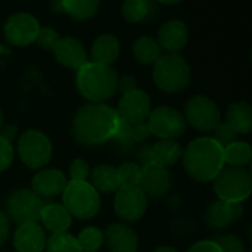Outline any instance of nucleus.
Listing matches in <instances>:
<instances>
[{
    "label": "nucleus",
    "instance_id": "f8f14e48",
    "mask_svg": "<svg viewBox=\"0 0 252 252\" xmlns=\"http://www.w3.org/2000/svg\"><path fill=\"white\" fill-rule=\"evenodd\" d=\"M40 24L35 16L27 12H18L7 18L3 27L4 38L18 47L28 46L35 41Z\"/></svg>",
    "mask_w": 252,
    "mask_h": 252
},
{
    "label": "nucleus",
    "instance_id": "c9c22d12",
    "mask_svg": "<svg viewBox=\"0 0 252 252\" xmlns=\"http://www.w3.org/2000/svg\"><path fill=\"white\" fill-rule=\"evenodd\" d=\"M90 176V167L87 161L77 158L69 165V177L71 182H87V177Z\"/></svg>",
    "mask_w": 252,
    "mask_h": 252
},
{
    "label": "nucleus",
    "instance_id": "79ce46f5",
    "mask_svg": "<svg viewBox=\"0 0 252 252\" xmlns=\"http://www.w3.org/2000/svg\"><path fill=\"white\" fill-rule=\"evenodd\" d=\"M10 233V224H9V219L7 216L0 211V247L4 245V242L7 241Z\"/></svg>",
    "mask_w": 252,
    "mask_h": 252
},
{
    "label": "nucleus",
    "instance_id": "412c9836",
    "mask_svg": "<svg viewBox=\"0 0 252 252\" xmlns=\"http://www.w3.org/2000/svg\"><path fill=\"white\" fill-rule=\"evenodd\" d=\"M120 41L114 34H102L92 44V62L105 66H112V63L120 56Z\"/></svg>",
    "mask_w": 252,
    "mask_h": 252
},
{
    "label": "nucleus",
    "instance_id": "b1692460",
    "mask_svg": "<svg viewBox=\"0 0 252 252\" xmlns=\"http://www.w3.org/2000/svg\"><path fill=\"white\" fill-rule=\"evenodd\" d=\"M90 185L97 193H117L120 189L117 168L109 164L97 165L90 174Z\"/></svg>",
    "mask_w": 252,
    "mask_h": 252
},
{
    "label": "nucleus",
    "instance_id": "e433bc0d",
    "mask_svg": "<svg viewBox=\"0 0 252 252\" xmlns=\"http://www.w3.org/2000/svg\"><path fill=\"white\" fill-rule=\"evenodd\" d=\"M13 158H15V151L12 143L0 136V173L10 168V165L13 164Z\"/></svg>",
    "mask_w": 252,
    "mask_h": 252
},
{
    "label": "nucleus",
    "instance_id": "f257e3e1",
    "mask_svg": "<svg viewBox=\"0 0 252 252\" xmlns=\"http://www.w3.org/2000/svg\"><path fill=\"white\" fill-rule=\"evenodd\" d=\"M118 124L115 108L106 103H86L72 117L71 134L83 146H99L114 139Z\"/></svg>",
    "mask_w": 252,
    "mask_h": 252
},
{
    "label": "nucleus",
    "instance_id": "9d476101",
    "mask_svg": "<svg viewBox=\"0 0 252 252\" xmlns=\"http://www.w3.org/2000/svg\"><path fill=\"white\" fill-rule=\"evenodd\" d=\"M44 202L31 189L22 188L15 190L6 201V216L18 224L37 223L40 220Z\"/></svg>",
    "mask_w": 252,
    "mask_h": 252
},
{
    "label": "nucleus",
    "instance_id": "20e7f679",
    "mask_svg": "<svg viewBox=\"0 0 252 252\" xmlns=\"http://www.w3.org/2000/svg\"><path fill=\"white\" fill-rule=\"evenodd\" d=\"M152 78L159 90L165 93H179L190 83V65L182 55L165 53L155 62Z\"/></svg>",
    "mask_w": 252,
    "mask_h": 252
},
{
    "label": "nucleus",
    "instance_id": "6e6552de",
    "mask_svg": "<svg viewBox=\"0 0 252 252\" xmlns=\"http://www.w3.org/2000/svg\"><path fill=\"white\" fill-rule=\"evenodd\" d=\"M183 117L186 124L202 133H213L221 123V112L217 103L204 94L193 96L186 102Z\"/></svg>",
    "mask_w": 252,
    "mask_h": 252
},
{
    "label": "nucleus",
    "instance_id": "473e14b6",
    "mask_svg": "<svg viewBox=\"0 0 252 252\" xmlns=\"http://www.w3.org/2000/svg\"><path fill=\"white\" fill-rule=\"evenodd\" d=\"M221 252H245L244 242L239 236L229 233V235H223V236H217L214 239H211Z\"/></svg>",
    "mask_w": 252,
    "mask_h": 252
},
{
    "label": "nucleus",
    "instance_id": "2f4dec72",
    "mask_svg": "<svg viewBox=\"0 0 252 252\" xmlns=\"http://www.w3.org/2000/svg\"><path fill=\"white\" fill-rule=\"evenodd\" d=\"M142 167L136 162H123L117 168L120 189L121 188H139Z\"/></svg>",
    "mask_w": 252,
    "mask_h": 252
},
{
    "label": "nucleus",
    "instance_id": "49530a36",
    "mask_svg": "<svg viewBox=\"0 0 252 252\" xmlns=\"http://www.w3.org/2000/svg\"><path fill=\"white\" fill-rule=\"evenodd\" d=\"M3 126H4V115H3V111L0 109V130L3 128Z\"/></svg>",
    "mask_w": 252,
    "mask_h": 252
},
{
    "label": "nucleus",
    "instance_id": "dca6fc26",
    "mask_svg": "<svg viewBox=\"0 0 252 252\" xmlns=\"http://www.w3.org/2000/svg\"><path fill=\"white\" fill-rule=\"evenodd\" d=\"M157 41L161 50L165 53L179 55V52H182L189 41V31L186 24L180 19H170L164 22L158 31Z\"/></svg>",
    "mask_w": 252,
    "mask_h": 252
},
{
    "label": "nucleus",
    "instance_id": "f704fd0d",
    "mask_svg": "<svg viewBox=\"0 0 252 252\" xmlns=\"http://www.w3.org/2000/svg\"><path fill=\"white\" fill-rule=\"evenodd\" d=\"M59 38L61 37L56 32V30H53L50 27H40L38 34L35 37V43L38 44V47H41L44 50H53V47L56 46Z\"/></svg>",
    "mask_w": 252,
    "mask_h": 252
},
{
    "label": "nucleus",
    "instance_id": "cd10ccee",
    "mask_svg": "<svg viewBox=\"0 0 252 252\" xmlns=\"http://www.w3.org/2000/svg\"><path fill=\"white\" fill-rule=\"evenodd\" d=\"M223 158H224V164H227L229 167L244 168L245 165H248L251 162L252 159L251 145L248 142L236 140L235 143H232L223 149Z\"/></svg>",
    "mask_w": 252,
    "mask_h": 252
},
{
    "label": "nucleus",
    "instance_id": "7c9ffc66",
    "mask_svg": "<svg viewBox=\"0 0 252 252\" xmlns=\"http://www.w3.org/2000/svg\"><path fill=\"white\" fill-rule=\"evenodd\" d=\"M46 252H83L78 247L77 238L69 233L52 235L46 241Z\"/></svg>",
    "mask_w": 252,
    "mask_h": 252
},
{
    "label": "nucleus",
    "instance_id": "ddd939ff",
    "mask_svg": "<svg viewBox=\"0 0 252 252\" xmlns=\"http://www.w3.org/2000/svg\"><path fill=\"white\" fill-rule=\"evenodd\" d=\"M120 120L127 124H142L146 123L152 108H151V97L140 89L128 92L123 94L118 102V108L115 109Z\"/></svg>",
    "mask_w": 252,
    "mask_h": 252
},
{
    "label": "nucleus",
    "instance_id": "de8ad7c7",
    "mask_svg": "<svg viewBox=\"0 0 252 252\" xmlns=\"http://www.w3.org/2000/svg\"><path fill=\"white\" fill-rule=\"evenodd\" d=\"M161 4H167V6H170V4H177L179 1H159Z\"/></svg>",
    "mask_w": 252,
    "mask_h": 252
},
{
    "label": "nucleus",
    "instance_id": "5701e85b",
    "mask_svg": "<svg viewBox=\"0 0 252 252\" xmlns=\"http://www.w3.org/2000/svg\"><path fill=\"white\" fill-rule=\"evenodd\" d=\"M226 123L238 134H248L252 128L251 105L248 102H244V100L232 103L226 112Z\"/></svg>",
    "mask_w": 252,
    "mask_h": 252
},
{
    "label": "nucleus",
    "instance_id": "58836bf2",
    "mask_svg": "<svg viewBox=\"0 0 252 252\" xmlns=\"http://www.w3.org/2000/svg\"><path fill=\"white\" fill-rule=\"evenodd\" d=\"M136 89H137V81H136L134 77L127 75V74L118 77L117 90H120L123 94H126V93H128V92H133V90H136Z\"/></svg>",
    "mask_w": 252,
    "mask_h": 252
},
{
    "label": "nucleus",
    "instance_id": "6ab92c4d",
    "mask_svg": "<svg viewBox=\"0 0 252 252\" xmlns=\"http://www.w3.org/2000/svg\"><path fill=\"white\" fill-rule=\"evenodd\" d=\"M46 241L44 229L38 223L19 224L13 233V248L16 252H43Z\"/></svg>",
    "mask_w": 252,
    "mask_h": 252
},
{
    "label": "nucleus",
    "instance_id": "f3484780",
    "mask_svg": "<svg viewBox=\"0 0 252 252\" xmlns=\"http://www.w3.org/2000/svg\"><path fill=\"white\" fill-rule=\"evenodd\" d=\"M103 244L111 252H137L139 236L130 226L114 223L103 230Z\"/></svg>",
    "mask_w": 252,
    "mask_h": 252
},
{
    "label": "nucleus",
    "instance_id": "4468645a",
    "mask_svg": "<svg viewBox=\"0 0 252 252\" xmlns=\"http://www.w3.org/2000/svg\"><path fill=\"white\" fill-rule=\"evenodd\" d=\"M171 185H173V179L168 168L161 167L158 164H148L142 167L139 189L146 198L151 199L164 198L170 192Z\"/></svg>",
    "mask_w": 252,
    "mask_h": 252
},
{
    "label": "nucleus",
    "instance_id": "0eeeda50",
    "mask_svg": "<svg viewBox=\"0 0 252 252\" xmlns=\"http://www.w3.org/2000/svg\"><path fill=\"white\" fill-rule=\"evenodd\" d=\"M50 139L40 130H27L18 139V155L31 170H43L52 159Z\"/></svg>",
    "mask_w": 252,
    "mask_h": 252
},
{
    "label": "nucleus",
    "instance_id": "393cba45",
    "mask_svg": "<svg viewBox=\"0 0 252 252\" xmlns=\"http://www.w3.org/2000/svg\"><path fill=\"white\" fill-rule=\"evenodd\" d=\"M183 155V149L177 140H158L152 145V161L161 167L176 165Z\"/></svg>",
    "mask_w": 252,
    "mask_h": 252
},
{
    "label": "nucleus",
    "instance_id": "72a5a7b5",
    "mask_svg": "<svg viewBox=\"0 0 252 252\" xmlns=\"http://www.w3.org/2000/svg\"><path fill=\"white\" fill-rule=\"evenodd\" d=\"M213 133H214V137H213V139H214L223 149L227 148L229 145L235 143V142L238 140V136H239V134H238L226 121H221Z\"/></svg>",
    "mask_w": 252,
    "mask_h": 252
},
{
    "label": "nucleus",
    "instance_id": "f03ea898",
    "mask_svg": "<svg viewBox=\"0 0 252 252\" xmlns=\"http://www.w3.org/2000/svg\"><path fill=\"white\" fill-rule=\"evenodd\" d=\"M182 159L189 177L201 183L213 182L224 167L223 148L213 137L192 140L183 151Z\"/></svg>",
    "mask_w": 252,
    "mask_h": 252
},
{
    "label": "nucleus",
    "instance_id": "37998d69",
    "mask_svg": "<svg viewBox=\"0 0 252 252\" xmlns=\"http://www.w3.org/2000/svg\"><path fill=\"white\" fill-rule=\"evenodd\" d=\"M0 136L4 139V140H7V142H13L15 139H16V136H18V128L15 127V126H3V128L0 130Z\"/></svg>",
    "mask_w": 252,
    "mask_h": 252
},
{
    "label": "nucleus",
    "instance_id": "39448f33",
    "mask_svg": "<svg viewBox=\"0 0 252 252\" xmlns=\"http://www.w3.org/2000/svg\"><path fill=\"white\" fill-rule=\"evenodd\" d=\"M214 193L220 201L242 204L252 192V177L248 170L224 165L213 180Z\"/></svg>",
    "mask_w": 252,
    "mask_h": 252
},
{
    "label": "nucleus",
    "instance_id": "a211bd4d",
    "mask_svg": "<svg viewBox=\"0 0 252 252\" xmlns=\"http://www.w3.org/2000/svg\"><path fill=\"white\" fill-rule=\"evenodd\" d=\"M52 52L55 59L65 68L78 71L84 63H87V53L84 46L74 37H61Z\"/></svg>",
    "mask_w": 252,
    "mask_h": 252
},
{
    "label": "nucleus",
    "instance_id": "4c0bfd02",
    "mask_svg": "<svg viewBox=\"0 0 252 252\" xmlns=\"http://www.w3.org/2000/svg\"><path fill=\"white\" fill-rule=\"evenodd\" d=\"M130 130H131V136H133V140L137 143H142V142H146L152 134L146 126V123H142V124H130Z\"/></svg>",
    "mask_w": 252,
    "mask_h": 252
},
{
    "label": "nucleus",
    "instance_id": "a18cd8bd",
    "mask_svg": "<svg viewBox=\"0 0 252 252\" xmlns=\"http://www.w3.org/2000/svg\"><path fill=\"white\" fill-rule=\"evenodd\" d=\"M50 9H52L55 13H63L61 1H53V3H50Z\"/></svg>",
    "mask_w": 252,
    "mask_h": 252
},
{
    "label": "nucleus",
    "instance_id": "9b49d317",
    "mask_svg": "<svg viewBox=\"0 0 252 252\" xmlns=\"http://www.w3.org/2000/svg\"><path fill=\"white\" fill-rule=\"evenodd\" d=\"M148 208V198L139 188H121L115 193L114 210L121 223L139 221Z\"/></svg>",
    "mask_w": 252,
    "mask_h": 252
},
{
    "label": "nucleus",
    "instance_id": "423d86ee",
    "mask_svg": "<svg viewBox=\"0 0 252 252\" xmlns=\"http://www.w3.org/2000/svg\"><path fill=\"white\" fill-rule=\"evenodd\" d=\"M62 205L71 217L93 219L100 210V196L89 182H68L62 192Z\"/></svg>",
    "mask_w": 252,
    "mask_h": 252
},
{
    "label": "nucleus",
    "instance_id": "c85d7f7f",
    "mask_svg": "<svg viewBox=\"0 0 252 252\" xmlns=\"http://www.w3.org/2000/svg\"><path fill=\"white\" fill-rule=\"evenodd\" d=\"M154 10V3L149 0H127L121 6V15L127 22L139 24L149 18Z\"/></svg>",
    "mask_w": 252,
    "mask_h": 252
},
{
    "label": "nucleus",
    "instance_id": "a878e982",
    "mask_svg": "<svg viewBox=\"0 0 252 252\" xmlns=\"http://www.w3.org/2000/svg\"><path fill=\"white\" fill-rule=\"evenodd\" d=\"M133 55L142 65H155V62L162 56V50L155 37L143 35L134 41Z\"/></svg>",
    "mask_w": 252,
    "mask_h": 252
},
{
    "label": "nucleus",
    "instance_id": "bb28decb",
    "mask_svg": "<svg viewBox=\"0 0 252 252\" xmlns=\"http://www.w3.org/2000/svg\"><path fill=\"white\" fill-rule=\"evenodd\" d=\"M61 4L63 13L69 15L77 21L90 19L100 7V3L94 0H61Z\"/></svg>",
    "mask_w": 252,
    "mask_h": 252
},
{
    "label": "nucleus",
    "instance_id": "c756f323",
    "mask_svg": "<svg viewBox=\"0 0 252 252\" xmlns=\"http://www.w3.org/2000/svg\"><path fill=\"white\" fill-rule=\"evenodd\" d=\"M77 242L83 252H97L103 245V232L94 226L86 227L78 233Z\"/></svg>",
    "mask_w": 252,
    "mask_h": 252
},
{
    "label": "nucleus",
    "instance_id": "4be33fe9",
    "mask_svg": "<svg viewBox=\"0 0 252 252\" xmlns=\"http://www.w3.org/2000/svg\"><path fill=\"white\" fill-rule=\"evenodd\" d=\"M40 220L44 229H47L52 235L66 233L72 223L71 214L63 208L62 204H44Z\"/></svg>",
    "mask_w": 252,
    "mask_h": 252
},
{
    "label": "nucleus",
    "instance_id": "7ed1b4c3",
    "mask_svg": "<svg viewBox=\"0 0 252 252\" xmlns=\"http://www.w3.org/2000/svg\"><path fill=\"white\" fill-rule=\"evenodd\" d=\"M118 74L112 66H105L93 62L84 63L75 77V84L80 94L90 103H103L117 93Z\"/></svg>",
    "mask_w": 252,
    "mask_h": 252
},
{
    "label": "nucleus",
    "instance_id": "ea45409f",
    "mask_svg": "<svg viewBox=\"0 0 252 252\" xmlns=\"http://www.w3.org/2000/svg\"><path fill=\"white\" fill-rule=\"evenodd\" d=\"M136 158H137V161L142 164V167H145V165H148V164H154V161H152V145L145 143V145H142L140 148H137V151H136Z\"/></svg>",
    "mask_w": 252,
    "mask_h": 252
},
{
    "label": "nucleus",
    "instance_id": "a19ab883",
    "mask_svg": "<svg viewBox=\"0 0 252 252\" xmlns=\"http://www.w3.org/2000/svg\"><path fill=\"white\" fill-rule=\"evenodd\" d=\"M186 252H221L213 241H199L193 244Z\"/></svg>",
    "mask_w": 252,
    "mask_h": 252
},
{
    "label": "nucleus",
    "instance_id": "1a4fd4ad",
    "mask_svg": "<svg viewBox=\"0 0 252 252\" xmlns=\"http://www.w3.org/2000/svg\"><path fill=\"white\" fill-rule=\"evenodd\" d=\"M146 126L152 136L159 140H176L186 131V120L183 114L168 105H161L151 111Z\"/></svg>",
    "mask_w": 252,
    "mask_h": 252
},
{
    "label": "nucleus",
    "instance_id": "aec40b11",
    "mask_svg": "<svg viewBox=\"0 0 252 252\" xmlns=\"http://www.w3.org/2000/svg\"><path fill=\"white\" fill-rule=\"evenodd\" d=\"M66 177L61 170L56 168H43L32 177L31 190L43 198H52L63 192L66 186Z\"/></svg>",
    "mask_w": 252,
    "mask_h": 252
},
{
    "label": "nucleus",
    "instance_id": "c03bdc74",
    "mask_svg": "<svg viewBox=\"0 0 252 252\" xmlns=\"http://www.w3.org/2000/svg\"><path fill=\"white\" fill-rule=\"evenodd\" d=\"M152 252H179L174 247H170V245H162V247H158L157 250H154Z\"/></svg>",
    "mask_w": 252,
    "mask_h": 252
},
{
    "label": "nucleus",
    "instance_id": "2eb2a0df",
    "mask_svg": "<svg viewBox=\"0 0 252 252\" xmlns=\"http://www.w3.org/2000/svg\"><path fill=\"white\" fill-rule=\"evenodd\" d=\"M244 216L242 204H229L224 201L211 202L204 213L207 226L213 230H224Z\"/></svg>",
    "mask_w": 252,
    "mask_h": 252
},
{
    "label": "nucleus",
    "instance_id": "09e8293b",
    "mask_svg": "<svg viewBox=\"0 0 252 252\" xmlns=\"http://www.w3.org/2000/svg\"><path fill=\"white\" fill-rule=\"evenodd\" d=\"M97 252H99V251H97Z\"/></svg>",
    "mask_w": 252,
    "mask_h": 252
}]
</instances>
